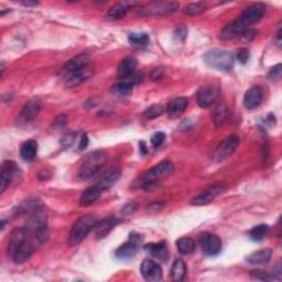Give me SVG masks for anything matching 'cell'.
<instances>
[{"label": "cell", "instance_id": "cell-41", "mask_svg": "<svg viewBox=\"0 0 282 282\" xmlns=\"http://www.w3.org/2000/svg\"><path fill=\"white\" fill-rule=\"evenodd\" d=\"M280 76H281V64H277L269 71V74H268V78H269L270 82L276 83L277 80L280 78Z\"/></svg>", "mask_w": 282, "mask_h": 282}, {"label": "cell", "instance_id": "cell-35", "mask_svg": "<svg viewBox=\"0 0 282 282\" xmlns=\"http://www.w3.org/2000/svg\"><path fill=\"white\" fill-rule=\"evenodd\" d=\"M205 10H206V4L202 3V2H199V3H192V4L186 5L184 7L183 12L187 16L193 17V16L201 15V13L204 12Z\"/></svg>", "mask_w": 282, "mask_h": 282}, {"label": "cell", "instance_id": "cell-17", "mask_svg": "<svg viewBox=\"0 0 282 282\" xmlns=\"http://www.w3.org/2000/svg\"><path fill=\"white\" fill-rule=\"evenodd\" d=\"M90 61H91L90 55L86 54V53H83V54H79L75 58H73L62 68L61 75L64 77L69 76L70 74L80 70L86 65H90L91 64Z\"/></svg>", "mask_w": 282, "mask_h": 282}, {"label": "cell", "instance_id": "cell-7", "mask_svg": "<svg viewBox=\"0 0 282 282\" xmlns=\"http://www.w3.org/2000/svg\"><path fill=\"white\" fill-rule=\"evenodd\" d=\"M205 63L215 70L230 72L234 68L235 59L231 52L225 50H212L204 55Z\"/></svg>", "mask_w": 282, "mask_h": 282}, {"label": "cell", "instance_id": "cell-16", "mask_svg": "<svg viewBox=\"0 0 282 282\" xmlns=\"http://www.w3.org/2000/svg\"><path fill=\"white\" fill-rule=\"evenodd\" d=\"M93 73H94L93 66L91 64L86 65L80 70L70 74L69 76H66L65 86L68 87V89H72V87H75L79 84H82L86 79H89L93 75Z\"/></svg>", "mask_w": 282, "mask_h": 282}, {"label": "cell", "instance_id": "cell-30", "mask_svg": "<svg viewBox=\"0 0 282 282\" xmlns=\"http://www.w3.org/2000/svg\"><path fill=\"white\" fill-rule=\"evenodd\" d=\"M135 80H133L131 77L127 78V79H124L123 82H119L117 84L114 85L112 87V92L117 94V95H120V96H126L128 95V94L131 93L132 89H133V85H135Z\"/></svg>", "mask_w": 282, "mask_h": 282}, {"label": "cell", "instance_id": "cell-21", "mask_svg": "<svg viewBox=\"0 0 282 282\" xmlns=\"http://www.w3.org/2000/svg\"><path fill=\"white\" fill-rule=\"evenodd\" d=\"M136 68H137L136 59H133V58H126L118 65L117 75H118L119 78H122V79L129 78L131 75H133V74H135Z\"/></svg>", "mask_w": 282, "mask_h": 282}, {"label": "cell", "instance_id": "cell-31", "mask_svg": "<svg viewBox=\"0 0 282 282\" xmlns=\"http://www.w3.org/2000/svg\"><path fill=\"white\" fill-rule=\"evenodd\" d=\"M129 43L136 49H144L150 42L149 36L147 33H131L128 38Z\"/></svg>", "mask_w": 282, "mask_h": 282}, {"label": "cell", "instance_id": "cell-49", "mask_svg": "<svg viewBox=\"0 0 282 282\" xmlns=\"http://www.w3.org/2000/svg\"><path fill=\"white\" fill-rule=\"evenodd\" d=\"M22 5L25 7H36L38 6V2H23Z\"/></svg>", "mask_w": 282, "mask_h": 282}, {"label": "cell", "instance_id": "cell-46", "mask_svg": "<svg viewBox=\"0 0 282 282\" xmlns=\"http://www.w3.org/2000/svg\"><path fill=\"white\" fill-rule=\"evenodd\" d=\"M281 273H282V270H281V263H278L276 268H273V274L272 276L276 278V280H281Z\"/></svg>", "mask_w": 282, "mask_h": 282}, {"label": "cell", "instance_id": "cell-1", "mask_svg": "<svg viewBox=\"0 0 282 282\" xmlns=\"http://www.w3.org/2000/svg\"><path fill=\"white\" fill-rule=\"evenodd\" d=\"M266 13V6L261 3L253 4L246 8L241 15L228 23L220 32V38L224 40L234 39L239 37L241 33L248 29V26L259 22Z\"/></svg>", "mask_w": 282, "mask_h": 282}, {"label": "cell", "instance_id": "cell-22", "mask_svg": "<svg viewBox=\"0 0 282 282\" xmlns=\"http://www.w3.org/2000/svg\"><path fill=\"white\" fill-rule=\"evenodd\" d=\"M40 109H41V105H40L39 102H37V100H30V102L23 106L21 112H20V120L23 123L31 122V120L38 116Z\"/></svg>", "mask_w": 282, "mask_h": 282}, {"label": "cell", "instance_id": "cell-13", "mask_svg": "<svg viewBox=\"0 0 282 282\" xmlns=\"http://www.w3.org/2000/svg\"><path fill=\"white\" fill-rule=\"evenodd\" d=\"M239 146V138L237 136H230L225 138L221 143L218 145L214 153V159L216 161H223L226 158H228L231 154L237 149Z\"/></svg>", "mask_w": 282, "mask_h": 282}, {"label": "cell", "instance_id": "cell-29", "mask_svg": "<svg viewBox=\"0 0 282 282\" xmlns=\"http://www.w3.org/2000/svg\"><path fill=\"white\" fill-rule=\"evenodd\" d=\"M170 274L174 281H183L186 274V266L182 259L174 260V263L171 267Z\"/></svg>", "mask_w": 282, "mask_h": 282}, {"label": "cell", "instance_id": "cell-26", "mask_svg": "<svg viewBox=\"0 0 282 282\" xmlns=\"http://www.w3.org/2000/svg\"><path fill=\"white\" fill-rule=\"evenodd\" d=\"M187 104H189V100L185 97L173 98L167 105V112L174 117L180 116L186 109Z\"/></svg>", "mask_w": 282, "mask_h": 282}, {"label": "cell", "instance_id": "cell-18", "mask_svg": "<svg viewBox=\"0 0 282 282\" xmlns=\"http://www.w3.org/2000/svg\"><path fill=\"white\" fill-rule=\"evenodd\" d=\"M264 99L263 90L258 86L251 87L244 95V106L247 109H255L261 104Z\"/></svg>", "mask_w": 282, "mask_h": 282}, {"label": "cell", "instance_id": "cell-6", "mask_svg": "<svg viewBox=\"0 0 282 282\" xmlns=\"http://www.w3.org/2000/svg\"><path fill=\"white\" fill-rule=\"evenodd\" d=\"M107 161L106 152L99 150L91 152L86 156L83 163L78 169V178L80 180H89L99 172Z\"/></svg>", "mask_w": 282, "mask_h": 282}, {"label": "cell", "instance_id": "cell-24", "mask_svg": "<svg viewBox=\"0 0 282 282\" xmlns=\"http://www.w3.org/2000/svg\"><path fill=\"white\" fill-rule=\"evenodd\" d=\"M118 224H119V219L115 217H108L98 221L97 230H96V238L98 240L105 238L107 235L114 230V227H116Z\"/></svg>", "mask_w": 282, "mask_h": 282}, {"label": "cell", "instance_id": "cell-34", "mask_svg": "<svg viewBox=\"0 0 282 282\" xmlns=\"http://www.w3.org/2000/svg\"><path fill=\"white\" fill-rule=\"evenodd\" d=\"M269 232H270L269 226L266 224H260L256 227H253L249 232V237L253 241H261L268 236Z\"/></svg>", "mask_w": 282, "mask_h": 282}, {"label": "cell", "instance_id": "cell-33", "mask_svg": "<svg viewBox=\"0 0 282 282\" xmlns=\"http://www.w3.org/2000/svg\"><path fill=\"white\" fill-rule=\"evenodd\" d=\"M177 247L180 253L190 255L195 250V243L190 237H182L177 241Z\"/></svg>", "mask_w": 282, "mask_h": 282}, {"label": "cell", "instance_id": "cell-36", "mask_svg": "<svg viewBox=\"0 0 282 282\" xmlns=\"http://www.w3.org/2000/svg\"><path fill=\"white\" fill-rule=\"evenodd\" d=\"M163 112H164V107L162 105H152L145 111L144 117L148 120H152L160 117Z\"/></svg>", "mask_w": 282, "mask_h": 282}, {"label": "cell", "instance_id": "cell-25", "mask_svg": "<svg viewBox=\"0 0 282 282\" xmlns=\"http://www.w3.org/2000/svg\"><path fill=\"white\" fill-rule=\"evenodd\" d=\"M38 150H39V146L37 141L33 139H29L24 141L21 148H20V156H21V158L24 161L30 162V161H33L36 159Z\"/></svg>", "mask_w": 282, "mask_h": 282}, {"label": "cell", "instance_id": "cell-19", "mask_svg": "<svg viewBox=\"0 0 282 282\" xmlns=\"http://www.w3.org/2000/svg\"><path fill=\"white\" fill-rule=\"evenodd\" d=\"M135 5H136L135 3H128V2L114 5L108 10V12L105 15V19L107 20V21H115V20L123 19L126 17L127 13H128V11Z\"/></svg>", "mask_w": 282, "mask_h": 282}, {"label": "cell", "instance_id": "cell-42", "mask_svg": "<svg viewBox=\"0 0 282 282\" xmlns=\"http://www.w3.org/2000/svg\"><path fill=\"white\" fill-rule=\"evenodd\" d=\"M236 58L238 60V62H240L241 64H246L248 61H249V58H250V54H249V51H248L247 49L245 48H241L237 51L236 53Z\"/></svg>", "mask_w": 282, "mask_h": 282}, {"label": "cell", "instance_id": "cell-3", "mask_svg": "<svg viewBox=\"0 0 282 282\" xmlns=\"http://www.w3.org/2000/svg\"><path fill=\"white\" fill-rule=\"evenodd\" d=\"M97 223H98V219L95 215L87 214L82 217H79L75 223H74L69 233V237H68L69 246L75 247L78 244L82 243V241L86 238L87 235H89L94 228L97 226Z\"/></svg>", "mask_w": 282, "mask_h": 282}, {"label": "cell", "instance_id": "cell-15", "mask_svg": "<svg viewBox=\"0 0 282 282\" xmlns=\"http://www.w3.org/2000/svg\"><path fill=\"white\" fill-rule=\"evenodd\" d=\"M18 172V166L13 161H5L2 165V173H0V193H4L12 181L15 180Z\"/></svg>", "mask_w": 282, "mask_h": 282}, {"label": "cell", "instance_id": "cell-32", "mask_svg": "<svg viewBox=\"0 0 282 282\" xmlns=\"http://www.w3.org/2000/svg\"><path fill=\"white\" fill-rule=\"evenodd\" d=\"M145 249L149 251L154 258L163 260L166 257V248L164 243H156V244H150V245H146Z\"/></svg>", "mask_w": 282, "mask_h": 282}, {"label": "cell", "instance_id": "cell-11", "mask_svg": "<svg viewBox=\"0 0 282 282\" xmlns=\"http://www.w3.org/2000/svg\"><path fill=\"white\" fill-rule=\"evenodd\" d=\"M141 241H143V238H141L140 235L132 234L129 239L116 250V257L120 260H127L132 258L139 250Z\"/></svg>", "mask_w": 282, "mask_h": 282}, {"label": "cell", "instance_id": "cell-12", "mask_svg": "<svg viewBox=\"0 0 282 282\" xmlns=\"http://www.w3.org/2000/svg\"><path fill=\"white\" fill-rule=\"evenodd\" d=\"M224 191H225V184L223 183L212 184L203 192H201L196 198H194L192 200V204L195 206H203V205L210 204Z\"/></svg>", "mask_w": 282, "mask_h": 282}, {"label": "cell", "instance_id": "cell-8", "mask_svg": "<svg viewBox=\"0 0 282 282\" xmlns=\"http://www.w3.org/2000/svg\"><path fill=\"white\" fill-rule=\"evenodd\" d=\"M179 8L178 3H152L144 7L139 11V16L141 17H163L169 16L171 13L176 12Z\"/></svg>", "mask_w": 282, "mask_h": 282}, {"label": "cell", "instance_id": "cell-37", "mask_svg": "<svg viewBox=\"0 0 282 282\" xmlns=\"http://www.w3.org/2000/svg\"><path fill=\"white\" fill-rule=\"evenodd\" d=\"M250 277L253 280H259V281H273L276 280L273 276H270L269 273L261 270H255L250 272Z\"/></svg>", "mask_w": 282, "mask_h": 282}, {"label": "cell", "instance_id": "cell-47", "mask_svg": "<svg viewBox=\"0 0 282 282\" xmlns=\"http://www.w3.org/2000/svg\"><path fill=\"white\" fill-rule=\"evenodd\" d=\"M163 75V70L162 69H156V70H153L152 74H151V77L153 80H158L160 79L161 77H162Z\"/></svg>", "mask_w": 282, "mask_h": 282}, {"label": "cell", "instance_id": "cell-10", "mask_svg": "<svg viewBox=\"0 0 282 282\" xmlns=\"http://www.w3.org/2000/svg\"><path fill=\"white\" fill-rule=\"evenodd\" d=\"M199 243L207 256H216L221 251V240L217 235L203 233L199 236Z\"/></svg>", "mask_w": 282, "mask_h": 282}, {"label": "cell", "instance_id": "cell-44", "mask_svg": "<svg viewBox=\"0 0 282 282\" xmlns=\"http://www.w3.org/2000/svg\"><path fill=\"white\" fill-rule=\"evenodd\" d=\"M66 122H68V118H66L65 115H60L55 120L54 123H53V127H55V128H62L66 125Z\"/></svg>", "mask_w": 282, "mask_h": 282}, {"label": "cell", "instance_id": "cell-9", "mask_svg": "<svg viewBox=\"0 0 282 282\" xmlns=\"http://www.w3.org/2000/svg\"><path fill=\"white\" fill-rule=\"evenodd\" d=\"M220 90L219 87L214 85H206L201 87L198 92L196 99L198 104L202 108H209V107L216 104L219 98Z\"/></svg>", "mask_w": 282, "mask_h": 282}, {"label": "cell", "instance_id": "cell-2", "mask_svg": "<svg viewBox=\"0 0 282 282\" xmlns=\"http://www.w3.org/2000/svg\"><path fill=\"white\" fill-rule=\"evenodd\" d=\"M31 238L26 228H15L12 231L8 243V255L13 263L23 264L32 256L35 246L31 243Z\"/></svg>", "mask_w": 282, "mask_h": 282}, {"label": "cell", "instance_id": "cell-43", "mask_svg": "<svg viewBox=\"0 0 282 282\" xmlns=\"http://www.w3.org/2000/svg\"><path fill=\"white\" fill-rule=\"evenodd\" d=\"M90 144V139H89V136L86 135V133H82V136H80L79 138V145H78V149L80 151L85 150L87 146H89Z\"/></svg>", "mask_w": 282, "mask_h": 282}, {"label": "cell", "instance_id": "cell-14", "mask_svg": "<svg viewBox=\"0 0 282 282\" xmlns=\"http://www.w3.org/2000/svg\"><path fill=\"white\" fill-rule=\"evenodd\" d=\"M140 272L143 277L148 281L157 282L162 280V268L152 259H145L140 266Z\"/></svg>", "mask_w": 282, "mask_h": 282}, {"label": "cell", "instance_id": "cell-23", "mask_svg": "<svg viewBox=\"0 0 282 282\" xmlns=\"http://www.w3.org/2000/svg\"><path fill=\"white\" fill-rule=\"evenodd\" d=\"M103 192L104 191L100 189L97 184H94L90 187H87V189L82 193V196L79 199V204L82 206L92 205L95 201H97L100 198Z\"/></svg>", "mask_w": 282, "mask_h": 282}, {"label": "cell", "instance_id": "cell-4", "mask_svg": "<svg viewBox=\"0 0 282 282\" xmlns=\"http://www.w3.org/2000/svg\"><path fill=\"white\" fill-rule=\"evenodd\" d=\"M173 169H174V165L172 164V162H170V161L167 160L162 161V162L156 164L154 166H152L151 169L145 172L143 176L136 181L135 186L149 190L151 186H153L158 182V181L162 180L163 178L169 176V174L173 171Z\"/></svg>", "mask_w": 282, "mask_h": 282}, {"label": "cell", "instance_id": "cell-28", "mask_svg": "<svg viewBox=\"0 0 282 282\" xmlns=\"http://www.w3.org/2000/svg\"><path fill=\"white\" fill-rule=\"evenodd\" d=\"M271 250L270 249H261L256 252L250 253L246 258L247 263L250 265H265L271 258Z\"/></svg>", "mask_w": 282, "mask_h": 282}, {"label": "cell", "instance_id": "cell-40", "mask_svg": "<svg viewBox=\"0 0 282 282\" xmlns=\"http://www.w3.org/2000/svg\"><path fill=\"white\" fill-rule=\"evenodd\" d=\"M75 139H76V133L75 132H74V131L68 132V133H65V135L62 137L61 145L64 148H70V147L73 146Z\"/></svg>", "mask_w": 282, "mask_h": 282}, {"label": "cell", "instance_id": "cell-27", "mask_svg": "<svg viewBox=\"0 0 282 282\" xmlns=\"http://www.w3.org/2000/svg\"><path fill=\"white\" fill-rule=\"evenodd\" d=\"M230 117V109L226 104L220 103L216 107H215L214 112H213V122L216 127L223 126L226 120Z\"/></svg>", "mask_w": 282, "mask_h": 282}, {"label": "cell", "instance_id": "cell-5", "mask_svg": "<svg viewBox=\"0 0 282 282\" xmlns=\"http://www.w3.org/2000/svg\"><path fill=\"white\" fill-rule=\"evenodd\" d=\"M26 230L30 233L33 240L37 241L39 245H43L49 238L48 223H46V214L41 209H35L32 216L30 217Z\"/></svg>", "mask_w": 282, "mask_h": 282}, {"label": "cell", "instance_id": "cell-38", "mask_svg": "<svg viewBox=\"0 0 282 282\" xmlns=\"http://www.w3.org/2000/svg\"><path fill=\"white\" fill-rule=\"evenodd\" d=\"M256 36H257L256 30H255V29H247L239 36V39L243 43H249V42L252 41L255 38H256Z\"/></svg>", "mask_w": 282, "mask_h": 282}, {"label": "cell", "instance_id": "cell-45", "mask_svg": "<svg viewBox=\"0 0 282 282\" xmlns=\"http://www.w3.org/2000/svg\"><path fill=\"white\" fill-rule=\"evenodd\" d=\"M137 207L138 205L136 203H129V204H127L124 209H123V214L124 215H129L131 213L135 212L137 210Z\"/></svg>", "mask_w": 282, "mask_h": 282}, {"label": "cell", "instance_id": "cell-20", "mask_svg": "<svg viewBox=\"0 0 282 282\" xmlns=\"http://www.w3.org/2000/svg\"><path fill=\"white\" fill-rule=\"evenodd\" d=\"M122 176V171L118 167H112V169L107 171L104 176L99 179L98 182L96 183L103 191H106L110 189L112 185L117 183V181L120 179Z\"/></svg>", "mask_w": 282, "mask_h": 282}, {"label": "cell", "instance_id": "cell-39", "mask_svg": "<svg viewBox=\"0 0 282 282\" xmlns=\"http://www.w3.org/2000/svg\"><path fill=\"white\" fill-rule=\"evenodd\" d=\"M165 133L163 131H159V132H156L154 135L152 136L151 138V145L152 147L154 148V149H157V148L162 146V144L164 143L165 140Z\"/></svg>", "mask_w": 282, "mask_h": 282}, {"label": "cell", "instance_id": "cell-48", "mask_svg": "<svg viewBox=\"0 0 282 282\" xmlns=\"http://www.w3.org/2000/svg\"><path fill=\"white\" fill-rule=\"evenodd\" d=\"M176 36L178 38L181 37V40H184L186 38V28H182V26H181V28H178L176 31Z\"/></svg>", "mask_w": 282, "mask_h": 282}]
</instances>
